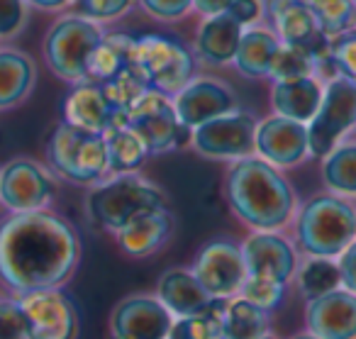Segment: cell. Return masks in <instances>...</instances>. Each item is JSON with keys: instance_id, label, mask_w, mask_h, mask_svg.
Here are the masks:
<instances>
[{"instance_id": "obj_18", "label": "cell", "mask_w": 356, "mask_h": 339, "mask_svg": "<svg viewBox=\"0 0 356 339\" xmlns=\"http://www.w3.org/2000/svg\"><path fill=\"white\" fill-rule=\"evenodd\" d=\"M242 256L247 276L276 281V283H288L298 266L296 249L286 237L276 235V232L257 230L242 244Z\"/></svg>"}, {"instance_id": "obj_17", "label": "cell", "mask_w": 356, "mask_h": 339, "mask_svg": "<svg viewBox=\"0 0 356 339\" xmlns=\"http://www.w3.org/2000/svg\"><path fill=\"white\" fill-rule=\"evenodd\" d=\"M173 315L152 295H129L115 308L110 320L113 339H166Z\"/></svg>"}, {"instance_id": "obj_35", "label": "cell", "mask_w": 356, "mask_h": 339, "mask_svg": "<svg viewBox=\"0 0 356 339\" xmlns=\"http://www.w3.org/2000/svg\"><path fill=\"white\" fill-rule=\"evenodd\" d=\"M283 288L286 283H276V281H266V278H254V276H247L242 285V298L249 300L252 305L261 308L264 313H271L283 298Z\"/></svg>"}, {"instance_id": "obj_30", "label": "cell", "mask_w": 356, "mask_h": 339, "mask_svg": "<svg viewBox=\"0 0 356 339\" xmlns=\"http://www.w3.org/2000/svg\"><path fill=\"white\" fill-rule=\"evenodd\" d=\"M266 315L249 300H229L225 310L222 339H259L266 334Z\"/></svg>"}, {"instance_id": "obj_43", "label": "cell", "mask_w": 356, "mask_h": 339, "mask_svg": "<svg viewBox=\"0 0 356 339\" xmlns=\"http://www.w3.org/2000/svg\"><path fill=\"white\" fill-rule=\"evenodd\" d=\"M232 6V0H193V10L203 17L220 15V13H227V8Z\"/></svg>"}, {"instance_id": "obj_8", "label": "cell", "mask_w": 356, "mask_h": 339, "mask_svg": "<svg viewBox=\"0 0 356 339\" xmlns=\"http://www.w3.org/2000/svg\"><path fill=\"white\" fill-rule=\"evenodd\" d=\"M356 127V84L337 76L325 84L317 113L307 123L310 157H327Z\"/></svg>"}, {"instance_id": "obj_45", "label": "cell", "mask_w": 356, "mask_h": 339, "mask_svg": "<svg viewBox=\"0 0 356 339\" xmlns=\"http://www.w3.org/2000/svg\"><path fill=\"white\" fill-rule=\"evenodd\" d=\"M296 339H320V337H315V334H300V337H296Z\"/></svg>"}, {"instance_id": "obj_32", "label": "cell", "mask_w": 356, "mask_h": 339, "mask_svg": "<svg viewBox=\"0 0 356 339\" xmlns=\"http://www.w3.org/2000/svg\"><path fill=\"white\" fill-rule=\"evenodd\" d=\"M315 15L325 37H337L356 27V3L354 0H300Z\"/></svg>"}, {"instance_id": "obj_20", "label": "cell", "mask_w": 356, "mask_h": 339, "mask_svg": "<svg viewBox=\"0 0 356 339\" xmlns=\"http://www.w3.org/2000/svg\"><path fill=\"white\" fill-rule=\"evenodd\" d=\"M242 32L244 27L232 20L227 13L203 17L193 40L195 56L208 66H229L237 54Z\"/></svg>"}, {"instance_id": "obj_1", "label": "cell", "mask_w": 356, "mask_h": 339, "mask_svg": "<svg viewBox=\"0 0 356 339\" xmlns=\"http://www.w3.org/2000/svg\"><path fill=\"white\" fill-rule=\"evenodd\" d=\"M81 256L76 230L54 212H15L0 222V278L17 293L59 288Z\"/></svg>"}, {"instance_id": "obj_33", "label": "cell", "mask_w": 356, "mask_h": 339, "mask_svg": "<svg viewBox=\"0 0 356 339\" xmlns=\"http://www.w3.org/2000/svg\"><path fill=\"white\" fill-rule=\"evenodd\" d=\"M298 285H300V293L307 300L339 288L341 285L339 264H334L327 256H310V261L302 266L300 276H298Z\"/></svg>"}, {"instance_id": "obj_28", "label": "cell", "mask_w": 356, "mask_h": 339, "mask_svg": "<svg viewBox=\"0 0 356 339\" xmlns=\"http://www.w3.org/2000/svg\"><path fill=\"white\" fill-rule=\"evenodd\" d=\"M103 137L108 147V173H134L149 157L144 142L129 125H113Z\"/></svg>"}, {"instance_id": "obj_38", "label": "cell", "mask_w": 356, "mask_h": 339, "mask_svg": "<svg viewBox=\"0 0 356 339\" xmlns=\"http://www.w3.org/2000/svg\"><path fill=\"white\" fill-rule=\"evenodd\" d=\"M0 339H27V322L17 300H0Z\"/></svg>"}, {"instance_id": "obj_21", "label": "cell", "mask_w": 356, "mask_h": 339, "mask_svg": "<svg viewBox=\"0 0 356 339\" xmlns=\"http://www.w3.org/2000/svg\"><path fill=\"white\" fill-rule=\"evenodd\" d=\"M173 232V217L168 212V207H154L142 215L132 217L124 227H120L118 244L124 254L129 256H149L154 251H159L168 242Z\"/></svg>"}, {"instance_id": "obj_47", "label": "cell", "mask_w": 356, "mask_h": 339, "mask_svg": "<svg viewBox=\"0 0 356 339\" xmlns=\"http://www.w3.org/2000/svg\"><path fill=\"white\" fill-rule=\"evenodd\" d=\"M354 3H356V0H354Z\"/></svg>"}, {"instance_id": "obj_40", "label": "cell", "mask_w": 356, "mask_h": 339, "mask_svg": "<svg viewBox=\"0 0 356 339\" xmlns=\"http://www.w3.org/2000/svg\"><path fill=\"white\" fill-rule=\"evenodd\" d=\"M25 25V0H0V37H13Z\"/></svg>"}, {"instance_id": "obj_39", "label": "cell", "mask_w": 356, "mask_h": 339, "mask_svg": "<svg viewBox=\"0 0 356 339\" xmlns=\"http://www.w3.org/2000/svg\"><path fill=\"white\" fill-rule=\"evenodd\" d=\"M79 3L86 17H90L95 22H110L122 17L124 13H129V8L137 0H79Z\"/></svg>"}, {"instance_id": "obj_14", "label": "cell", "mask_w": 356, "mask_h": 339, "mask_svg": "<svg viewBox=\"0 0 356 339\" xmlns=\"http://www.w3.org/2000/svg\"><path fill=\"white\" fill-rule=\"evenodd\" d=\"M193 274L213 298H232L242 290L247 281L242 246L225 239L210 242L200 249Z\"/></svg>"}, {"instance_id": "obj_7", "label": "cell", "mask_w": 356, "mask_h": 339, "mask_svg": "<svg viewBox=\"0 0 356 339\" xmlns=\"http://www.w3.org/2000/svg\"><path fill=\"white\" fill-rule=\"evenodd\" d=\"M132 66L144 76L149 88L173 98L195 76V56L181 42L161 35L134 40Z\"/></svg>"}, {"instance_id": "obj_41", "label": "cell", "mask_w": 356, "mask_h": 339, "mask_svg": "<svg viewBox=\"0 0 356 339\" xmlns=\"http://www.w3.org/2000/svg\"><path fill=\"white\" fill-rule=\"evenodd\" d=\"M227 15L237 20L242 27H254L266 17L264 0H232V6L227 8Z\"/></svg>"}, {"instance_id": "obj_46", "label": "cell", "mask_w": 356, "mask_h": 339, "mask_svg": "<svg viewBox=\"0 0 356 339\" xmlns=\"http://www.w3.org/2000/svg\"><path fill=\"white\" fill-rule=\"evenodd\" d=\"M259 339H273V337H266V334H264V337H259Z\"/></svg>"}, {"instance_id": "obj_27", "label": "cell", "mask_w": 356, "mask_h": 339, "mask_svg": "<svg viewBox=\"0 0 356 339\" xmlns=\"http://www.w3.org/2000/svg\"><path fill=\"white\" fill-rule=\"evenodd\" d=\"M35 86V64L17 49H0V110L22 103Z\"/></svg>"}, {"instance_id": "obj_16", "label": "cell", "mask_w": 356, "mask_h": 339, "mask_svg": "<svg viewBox=\"0 0 356 339\" xmlns=\"http://www.w3.org/2000/svg\"><path fill=\"white\" fill-rule=\"evenodd\" d=\"M54 183L30 159H15L0 171V200L13 212L42 210L51 200Z\"/></svg>"}, {"instance_id": "obj_11", "label": "cell", "mask_w": 356, "mask_h": 339, "mask_svg": "<svg viewBox=\"0 0 356 339\" xmlns=\"http://www.w3.org/2000/svg\"><path fill=\"white\" fill-rule=\"evenodd\" d=\"M17 303L25 313L27 339H76L79 334L76 308L59 288L20 293Z\"/></svg>"}, {"instance_id": "obj_37", "label": "cell", "mask_w": 356, "mask_h": 339, "mask_svg": "<svg viewBox=\"0 0 356 339\" xmlns=\"http://www.w3.org/2000/svg\"><path fill=\"white\" fill-rule=\"evenodd\" d=\"M139 8L159 22L184 20L193 10V0H137Z\"/></svg>"}, {"instance_id": "obj_29", "label": "cell", "mask_w": 356, "mask_h": 339, "mask_svg": "<svg viewBox=\"0 0 356 339\" xmlns=\"http://www.w3.org/2000/svg\"><path fill=\"white\" fill-rule=\"evenodd\" d=\"M227 303V298H213L198 313L178 317L168 329L166 339H222V322Z\"/></svg>"}, {"instance_id": "obj_44", "label": "cell", "mask_w": 356, "mask_h": 339, "mask_svg": "<svg viewBox=\"0 0 356 339\" xmlns=\"http://www.w3.org/2000/svg\"><path fill=\"white\" fill-rule=\"evenodd\" d=\"M27 3L40 8V10H64V8H69L74 0H27Z\"/></svg>"}, {"instance_id": "obj_9", "label": "cell", "mask_w": 356, "mask_h": 339, "mask_svg": "<svg viewBox=\"0 0 356 339\" xmlns=\"http://www.w3.org/2000/svg\"><path fill=\"white\" fill-rule=\"evenodd\" d=\"M127 125L139 134L149 154L186 147L193 137V129L178 123L171 98L154 88H147L134 100V105L127 113Z\"/></svg>"}, {"instance_id": "obj_4", "label": "cell", "mask_w": 356, "mask_h": 339, "mask_svg": "<svg viewBox=\"0 0 356 339\" xmlns=\"http://www.w3.org/2000/svg\"><path fill=\"white\" fill-rule=\"evenodd\" d=\"M154 207H166V196L137 173H118L88 196V212L103 230L118 232L132 217Z\"/></svg>"}, {"instance_id": "obj_3", "label": "cell", "mask_w": 356, "mask_h": 339, "mask_svg": "<svg viewBox=\"0 0 356 339\" xmlns=\"http://www.w3.org/2000/svg\"><path fill=\"white\" fill-rule=\"evenodd\" d=\"M300 249L310 256H339L356 239V210L337 196H315L296 222Z\"/></svg>"}, {"instance_id": "obj_26", "label": "cell", "mask_w": 356, "mask_h": 339, "mask_svg": "<svg viewBox=\"0 0 356 339\" xmlns=\"http://www.w3.org/2000/svg\"><path fill=\"white\" fill-rule=\"evenodd\" d=\"M134 40L137 37H129L124 32L103 35V40L98 42V47H95L88 59L86 81H90V84H105V81L122 74L127 66H132Z\"/></svg>"}, {"instance_id": "obj_10", "label": "cell", "mask_w": 356, "mask_h": 339, "mask_svg": "<svg viewBox=\"0 0 356 339\" xmlns=\"http://www.w3.org/2000/svg\"><path fill=\"white\" fill-rule=\"evenodd\" d=\"M257 118L247 110H232L193 127L191 144L208 159H244L257 152Z\"/></svg>"}, {"instance_id": "obj_36", "label": "cell", "mask_w": 356, "mask_h": 339, "mask_svg": "<svg viewBox=\"0 0 356 339\" xmlns=\"http://www.w3.org/2000/svg\"><path fill=\"white\" fill-rule=\"evenodd\" d=\"M330 52L337 69H339V76H344L351 84H356V27L332 37Z\"/></svg>"}, {"instance_id": "obj_22", "label": "cell", "mask_w": 356, "mask_h": 339, "mask_svg": "<svg viewBox=\"0 0 356 339\" xmlns=\"http://www.w3.org/2000/svg\"><path fill=\"white\" fill-rule=\"evenodd\" d=\"M325 86L315 76H302L291 81H273L271 86V108L276 115L298 120V123H310L317 113L322 100Z\"/></svg>"}, {"instance_id": "obj_24", "label": "cell", "mask_w": 356, "mask_h": 339, "mask_svg": "<svg viewBox=\"0 0 356 339\" xmlns=\"http://www.w3.org/2000/svg\"><path fill=\"white\" fill-rule=\"evenodd\" d=\"M281 40L278 35L266 25L244 27L242 40H239L237 54H234V69L247 79H268V69L276 56Z\"/></svg>"}, {"instance_id": "obj_2", "label": "cell", "mask_w": 356, "mask_h": 339, "mask_svg": "<svg viewBox=\"0 0 356 339\" xmlns=\"http://www.w3.org/2000/svg\"><path fill=\"white\" fill-rule=\"evenodd\" d=\"M227 200L239 220L261 232L286 227L296 210V193L291 183L261 157L237 159L229 168Z\"/></svg>"}, {"instance_id": "obj_13", "label": "cell", "mask_w": 356, "mask_h": 339, "mask_svg": "<svg viewBox=\"0 0 356 339\" xmlns=\"http://www.w3.org/2000/svg\"><path fill=\"white\" fill-rule=\"evenodd\" d=\"M171 103L178 123H184L191 129L239 108L237 93L225 81H215L210 76H193L173 95Z\"/></svg>"}, {"instance_id": "obj_15", "label": "cell", "mask_w": 356, "mask_h": 339, "mask_svg": "<svg viewBox=\"0 0 356 339\" xmlns=\"http://www.w3.org/2000/svg\"><path fill=\"white\" fill-rule=\"evenodd\" d=\"M254 147H257V154L264 161L273 164L276 168L298 166L310 157L307 125L273 113L271 118L261 120L257 125Z\"/></svg>"}, {"instance_id": "obj_42", "label": "cell", "mask_w": 356, "mask_h": 339, "mask_svg": "<svg viewBox=\"0 0 356 339\" xmlns=\"http://www.w3.org/2000/svg\"><path fill=\"white\" fill-rule=\"evenodd\" d=\"M339 274L341 285L356 295V239L339 254Z\"/></svg>"}, {"instance_id": "obj_31", "label": "cell", "mask_w": 356, "mask_h": 339, "mask_svg": "<svg viewBox=\"0 0 356 339\" xmlns=\"http://www.w3.org/2000/svg\"><path fill=\"white\" fill-rule=\"evenodd\" d=\"M327 188L339 196H356V144H337L322 164Z\"/></svg>"}, {"instance_id": "obj_23", "label": "cell", "mask_w": 356, "mask_h": 339, "mask_svg": "<svg viewBox=\"0 0 356 339\" xmlns=\"http://www.w3.org/2000/svg\"><path fill=\"white\" fill-rule=\"evenodd\" d=\"M156 298L163 303V308L176 317H186L193 315L198 310H203L205 305L213 300V295L200 285V281L195 278L193 271L186 269H171L159 278Z\"/></svg>"}, {"instance_id": "obj_6", "label": "cell", "mask_w": 356, "mask_h": 339, "mask_svg": "<svg viewBox=\"0 0 356 339\" xmlns=\"http://www.w3.org/2000/svg\"><path fill=\"white\" fill-rule=\"evenodd\" d=\"M103 35L100 22L86 15H66L56 20L44 37V56L49 69L69 84H86L88 59Z\"/></svg>"}, {"instance_id": "obj_12", "label": "cell", "mask_w": 356, "mask_h": 339, "mask_svg": "<svg viewBox=\"0 0 356 339\" xmlns=\"http://www.w3.org/2000/svg\"><path fill=\"white\" fill-rule=\"evenodd\" d=\"M264 10L281 45L305 49L312 56V64L330 54V37L322 35L315 15L300 0H264Z\"/></svg>"}, {"instance_id": "obj_19", "label": "cell", "mask_w": 356, "mask_h": 339, "mask_svg": "<svg viewBox=\"0 0 356 339\" xmlns=\"http://www.w3.org/2000/svg\"><path fill=\"white\" fill-rule=\"evenodd\" d=\"M307 327L320 339H356V295L334 288L307 305Z\"/></svg>"}, {"instance_id": "obj_25", "label": "cell", "mask_w": 356, "mask_h": 339, "mask_svg": "<svg viewBox=\"0 0 356 339\" xmlns=\"http://www.w3.org/2000/svg\"><path fill=\"white\" fill-rule=\"evenodd\" d=\"M64 123H71L76 127L90 129V132H105L113 123V113L103 95L100 84H76L71 95L64 103Z\"/></svg>"}, {"instance_id": "obj_5", "label": "cell", "mask_w": 356, "mask_h": 339, "mask_svg": "<svg viewBox=\"0 0 356 339\" xmlns=\"http://www.w3.org/2000/svg\"><path fill=\"white\" fill-rule=\"evenodd\" d=\"M47 157L59 176L71 183H95L108 173V147L103 132L61 123L47 142Z\"/></svg>"}, {"instance_id": "obj_34", "label": "cell", "mask_w": 356, "mask_h": 339, "mask_svg": "<svg viewBox=\"0 0 356 339\" xmlns=\"http://www.w3.org/2000/svg\"><path fill=\"white\" fill-rule=\"evenodd\" d=\"M302 76H315V64L312 56L305 49L298 47L281 45L271 61L268 69V79L271 81H291V79H302Z\"/></svg>"}]
</instances>
